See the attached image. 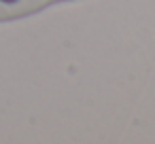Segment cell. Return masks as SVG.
Masks as SVG:
<instances>
[{
	"instance_id": "1",
	"label": "cell",
	"mask_w": 155,
	"mask_h": 144,
	"mask_svg": "<svg viewBox=\"0 0 155 144\" xmlns=\"http://www.w3.org/2000/svg\"><path fill=\"white\" fill-rule=\"evenodd\" d=\"M0 2H15V0H0Z\"/></svg>"
}]
</instances>
